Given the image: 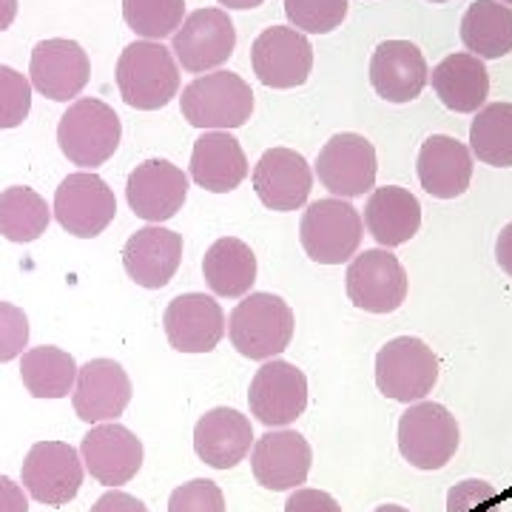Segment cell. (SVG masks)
<instances>
[{
	"label": "cell",
	"mask_w": 512,
	"mask_h": 512,
	"mask_svg": "<svg viewBox=\"0 0 512 512\" xmlns=\"http://www.w3.org/2000/svg\"><path fill=\"white\" fill-rule=\"evenodd\" d=\"M180 106L188 126L202 131H231L251 120L254 92L239 74L217 69L191 80L183 89Z\"/></svg>",
	"instance_id": "obj_4"
},
{
	"label": "cell",
	"mask_w": 512,
	"mask_h": 512,
	"mask_svg": "<svg viewBox=\"0 0 512 512\" xmlns=\"http://www.w3.org/2000/svg\"><path fill=\"white\" fill-rule=\"evenodd\" d=\"M92 63L77 40L52 37L40 40L29 60L32 89L55 103H69L89 86Z\"/></svg>",
	"instance_id": "obj_17"
},
{
	"label": "cell",
	"mask_w": 512,
	"mask_h": 512,
	"mask_svg": "<svg viewBox=\"0 0 512 512\" xmlns=\"http://www.w3.org/2000/svg\"><path fill=\"white\" fill-rule=\"evenodd\" d=\"M168 512H225V495L211 478H194L168 498Z\"/></svg>",
	"instance_id": "obj_37"
},
{
	"label": "cell",
	"mask_w": 512,
	"mask_h": 512,
	"mask_svg": "<svg viewBox=\"0 0 512 512\" xmlns=\"http://www.w3.org/2000/svg\"><path fill=\"white\" fill-rule=\"evenodd\" d=\"M362 222L370 237L390 251L419 234L421 205L416 194H410L402 185H384L370 194Z\"/></svg>",
	"instance_id": "obj_27"
},
{
	"label": "cell",
	"mask_w": 512,
	"mask_h": 512,
	"mask_svg": "<svg viewBox=\"0 0 512 512\" xmlns=\"http://www.w3.org/2000/svg\"><path fill=\"white\" fill-rule=\"evenodd\" d=\"M365 237L362 214L348 200L330 197L308 205L299 225V242L305 254L319 265H342L359 254Z\"/></svg>",
	"instance_id": "obj_6"
},
{
	"label": "cell",
	"mask_w": 512,
	"mask_h": 512,
	"mask_svg": "<svg viewBox=\"0 0 512 512\" xmlns=\"http://www.w3.org/2000/svg\"><path fill=\"white\" fill-rule=\"evenodd\" d=\"M470 151L484 165L512 168V103H490L476 111Z\"/></svg>",
	"instance_id": "obj_33"
},
{
	"label": "cell",
	"mask_w": 512,
	"mask_h": 512,
	"mask_svg": "<svg viewBox=\"0 0 512 512\" xmlns=\"http://www.w3.org/2000/svg\"><path fill=\"white\" fill-rule=\"evenodd\" d=\"M77 362L72 353L40 345L20 356V379L35 399H66L77 382Z\"/></svg>",
	"instance_id": "obj_31"
},
{
	"label": "cell",
	"mask_w": 512,
	"mask_h": 512,
	"mask_svg": "<svg viewBox=\"0 0 512 512\" xmlns=\"http://www.w3.org/2000/svg\"><path fill=\"white\" fill-rule=\"evenodd\" d=\"M163 328L177 353H211L222 342L228 322L214 296L183 293L165 308Z\"/></svg>",
	"instance_id": "obj_20"
},
{
	"label": "cell",
	"mask_w": 512,
	"mask_h": 512,
	"mask_svg": "<svg viewBox=\"0 0 512 512\" xmlns=\"http://www.w3.org/2000/svg\"><path fill=\"white\" fill-rule=\"evenodd\" d=\"M254 441L251 419L234 407H214L194 427V453L214 470H234L251 456Z\"/></svg>",
	"instance_id": "obj_24"
},
{
	"label": "cell",
	"mask_w": 512,
	"mask_h": 512,
	"mask_svg": "<svg viewBox=\"0 0 512 512\" xmlns=\"http://www.w3.org/2000/svg\"><path fill=\"white\" fill-rule=\"evenodd\" d=\"M495 259L501 265V271L512 276V222L501 228V234L495 239Z\"/></svg>",
	"instance_id": "obj_43"
},
{
	"label": "cell",
	"mask_w": 512,
	"mask_h": 512,
	"mask_svg": "<svg viewBox=\"0 0 512 512\" xmlns=\"http://www.w3.org/2000/svg\"><path fill=\"white\" fill-rule=\"evenodd\" d=\"M126 197L128 208L140 220L163 225L177 217V211H183L188 200V174L168 160H146L131 171Z\"/></svg>",
	"instance_id": "obj_18"
},
{
	"label": "cell",
	"mask_w": 512,
	"mask_h": 512,
	"mask_svg": "<svg viewBox=\"0 0 512 512\" xmlns=\"http://www.w3.org/2000/svg\"><path fill=\"white\" fill-rule=\"evenodd\" d=\"M183 265V237L163 225H146L123 245V268L131 282L148 291L165 288Z\"/></svg>",
	"instance_id": "obj_22"
},
{
	"label": "cell",
	"mask_w": 512,
	"mask_h": 512,
	"mask_svg": "<svg viewBox=\"0 0 512 512\" xmlns=\"http://www.w3.org/2000/svg\"><path fill=\"white\" fill-rule=\"evenodd\" d=\"M265 0H220V6L225 9H239V12H245V9H256V6H262Z\"/></svg>",
	"instance_id": "obj_45"
},
{
	"label": "cell",
	"mask_w": 512,
	"mask_h": 512,
	"mask_svg": "<svg viewBox=\"0 0 512 512\" xmlns=\"http://www.w3.org/2000/svg\"><path fill=\"white\" fill-rule=\"evenodd\" d=\"M498 3H504V6H510L512 9V0H498Z\"/></svg>",
	"instance_id": "obj_47"
},
{
	"label": "cell",
	"mask_w": 512,
	"mask_h": 512,
	"mask_svg": "<svg viewBox=\"0 0 512 512\" xmlns=\"http://www.w3.org/2000/svg\"><path fill=\"white\" fill-rule=\"evenodd\" d=\"M291 305L274 293H248L242 296L231 319L228 336L231 345L251 362H271L279 353H285L293 339Z\"/></svg>",
	"instance_id": "obj_2"
},
{
	"label": "cell",
	"mask_w": 512,
	"mask_h": 512,
	"mask_svg": "<svg viewBox=\"0 0 512 512\" xmlns=\"http://www.w3.org/2000/svg\"><path fill=\"white\" fill-rule=\"evenodd\" d=\"M285 512H342V507L330 493L299 487V490H291V495H288Z\"/></svg>",
	"instance_id": "obj_40"
},
{
	"label": "cell",
	"mask_w": 512,
	"mask_h": 512,
	"mask_svg": "<svg viewBox=\"0 0 512 512\" xmlns=\"http://www.w3.org/2000/svg\"><path fill=\"white\" fill-rule=\"evenodd\" d=\"M120 140H123V123L117 111L97 97L74 100L57 126V146L63 157L89 171L109 163L114 151L120 148Z\"/></svg>",
	"instance_id": "obj_3"
},
{
	"label": "cell",
	"mask_w": 512,
	"mask_h": 512,
	"mask_svg": "<svg viewBox=\"0 0 512 512\" xmlns=\"http://www.w3.org/2000/svg\"><path fill=\"white\" fill-rule=\"evenodd\" d=\"M117 89L131 109H165L180 94V63L160 40H134L117 60Z\"/></svg>",
	"instance_id": "obj_1"
},
{
	"label": "cell",
	"mask_w": 512,
	"mask_h": 512,
	"mask_svg": "<svg viewBox=\"0 0 512 512\" xmlns=\"http://www.w3.org/2000/svg\"><path fill=\"white\" fill-rule=\"evenodd\" d=\"M430 80L427 60L410 40H384L370 57V86L387 103L416 100Z\"/></svg>",
	"instance_id": "obj_23"
},
{
	"label": "cell",
	"mask_w": 512,
	"mask_h": 512,
	"mask_svg": "<svg viewBox=\"0 0 512 512\" xmlns=\"http://www.w3.org/2000/svg\"><path fill=\"white\" fill-rule=\"evenodd\" d=\"M447 512H501V498L490 481L464 478L447 493Z\"/></svg>",
	"instance_id": "obj_38"
},
{
	"label": "cell",
	"mask_w": 512,
	"mask_h": 512,
	"mask_svg": "<svg viewBox=\"0 0 512 512\" xmlns=\"http://www.w3.org/2000/svg\"><path fill=\"white\" fill-rule=\"evenodd\" d=\"M18 18V0H0V32H6Z\"/></svg>",
	"instance_id": "obj_44"
},
{
	"label": "cell",
	"mask_w": 512,
	"mask_h": 512,
	"mask_svg": "<svg viewBox=\"0 0 512 512\" xmlns=\"http://www.w3.org/2000/svg\"><path fill=\"white\" fill-rule=\"evenodd\" d=\"M202 276L208 288L222 299L248 296L256 282V256L248 242L237 237L217 239L202 259Z\"/></svg>",
	"instance_id": "obj_29"
},
{
	"label": "cell",
	"mask_w": 512,
	"mask_h": 512,
	"mask_svg": "<svg viewBox=\"0 0 512 512\" xmlns=\"http://www.w3.org/2000/svg\"><path fill=\"white\" fill-rule=\"evenodd\" d=\"M0 512H29V493L9 476H0Z\"/></svg>",
	"instance_id": "obj_42"
},
{
	"label": "cell",
	"mask_w": 512,
	"mask_h": 512,
	"mask_svg": "<svg viewBox=\"0 0 512 512\" xmlns=\"http://www.w3.org/2000/svg\"><path fill=\"white\" fill-rule=\"evenodd\" d=\"M123 20L140 40L171 37L185 20V0H123Z\"/></svg>",
	"instance_id": "obj_34"
},
{
	"label": "cell",
	"mask_w": 512,
	"mask_h": 512,
	"mask_svg": "<svg viewBox=\"0 0 512 512\" xmlns=\"http://www.w3.org/2000/svg\"><path fill=\"white\" fill-rule=\"evenodd\" d=\"M313 171L333 197L339 200L365 197L367 191H373L376 174H379L376 148L356 131L333 134L319 151Z\"/></svg>",
	"instance_id": "obj_10"
},
{
	"label": "cell",
	"mask_w": 512,
	"mask_h": 512,
	"mask_svg": "<svg viewBox=\"0 0 512 512\" xmlns=\"http://www.w3.org/2000/svg\"><path fill=\"white\" fill-rule=\"evenodd\" d=\"M348 299L367 313L399 311L407 299V271L387 248L356 254L345 274Z\"/></svg>",
	"instance_id": "obj_13"
},
{
	"label": "cell",
	"mask_w": 512,
	"mask_h": 512,
	"mask_svg": "<svg viewBox=\"0 0 512 512\" xmlns=\"http://www.w3.org/2000/svg\"><path fill=\"white\" fill-rule=\"evenodd\" d=\"M461 444L456 416L439 402L407 404L399 419V453L416 470H444Z\"/></svg>",
	"instance_id": "obj_5"
},
{
	"label": "cell",
	"mask_w": 512,
	"mask_h": 512,
	"mask_svg": "<svg viewBox=\"0 0 512 512\" xmlns=\"http://www.w3.org/2000/svg\"><path fill=\"white\" fill-rule=\"evenodd\" d=\"M131 379L120 362L114 359H92L77 370L72 390V404L77 419L86 424L117 421L131 404Z\"/></svg>",
	"instance_id": "obj_19"
},
{
	"label": "cell",
	"mask_w": 512,
	"mask_h": 512,
	"mask_svg": "<svg viewBox=\"0 0 512 512\" xmlns=\"http://www.w3.org/2000/svg\"><path fill=\"white\" fill-rule=\"evenodd\" d=\"M373 512H410L407 507H399V504H382V507H376Z\"/></svg>",
	"instance_id": "obj_46"
},
{
	"label": "cell",
	"mask_w": 512,
	"mask_h": 512,
	"mask_svg": "<svg viewBox=\"0 0 512 512\" xmlns=\"http://www.w3.org/2000/svg\"><path fill=\"white\" fill-rule=\"evenodd\" d=\"M248 177V157L231 131H205L191 151V180L202 191L231 194Z\"/></svg>",
	"instance_id": "obj_26"
},
{
	"label": "cell",
	"mask_w": 512,
	"mask_h": 512,
	"mask_svg": "<svg viewBox=\"0 0 512 512\" xmlns=\"http://www.w3.org/2000/svg\"><path fill=\"white\" fill-rule=\"evenodd\" d=\"M49 222H52V208L35 188L12 185L0 194V237L26 245L43 237Z\"/></svg>",
	"instance_id": "obj_32"
},
{
	"label": "cell",
	"mask_w": 512,
	"mask_h": 512,
	"mask_svg": "<svg viewBox=\"0 0 512 512\" xmlns=\"http://www.w3.org/2000/svg\"><path fill=\"white\" fill-rule=\"evenodd\" d=\"M439 384V359L427 342L416 336L390 339L376 353V387L379 393L402 404H416Z\"/></svg>",
	"instance_id": "obj_7"
},
{
	"label": "cell",
	"mask_w": 512,
	"mask_h": 512,
	"mask_svg": "<svg viewBox=\"0 0 512 512\" xmlns=\"http://www.w3.org/2000/svg\"><path fill=\"white\" fill-rule=\"evenodd\" d=\"M55 220L77 239L100 237L117 217V197L94 171L69 174L55 191Z\"/></svg>",
	"instance_id": "obj_11"
},
{
	"label": "cell",
	"mask_w": 512,
	"mask_h": 512,
	"mask_svg": "<svg viewBox=\"0 0 512 512\" xmlns=\"http://www.w3.org/2000/svg\"><path fill=\"white\" fill-rule=\"evenodd\" d=\"M348 0H285V15L302 35H330L348 18Z\"/></svg>",
	"instance_id": "obj_35"
},
{
	"label": "cell",
	"mask_w": 512,
	"mask_h": 512,
	"mask_svg": "<svg viewBox=\"0 0 512 512\" xmlns=\"http://www.w3.org/2000/svg\"><path fill=\"white\" fill-rule=\"evenodd\" d=\"M421 188L436 200H456L473 183V151L456 137L433 134L421 143L419 163Z\"/></svg>",
	"instance_id": "obj_25"
},
{
	"label": "cell",
	"mask_w": 512,
	"mask_h": 512,
	"mask_svg": "<svg viewBox=\"0 0 512 512\" xmlns=\"http://www.w3.org/2000/svg\"><path fill=\"white\" fill-rule=\"evenodd\" d=\"M251 66L259 83L268 89L305 86L313 72L311 40L293 26H271L254 40Z\"/></svg>",
	"instance_id": "obj_14"
},
{
	"label": "cell",
	"mask_w": 512,
	"mask_h": 512,
	"mask_svg": "<svg viewBox=\"0 0 512 512\" xmlns=\"http://www.w3.org/2000/svg\"><path fill=\"white\" fill-rule=\"evenodd\" d=\"M461 43L481 60H501L512 52V9L498 0H476L461 18Z\"/></svg>",
	"instance_id": "obj_30"
},
{
	"label": "cell",
	"mask_w": 512,
	"mask_h": 512,
	"mask_svg": "<svg viewBox=\"0 0 512 512\" xmlns=\"http://www.w3.org/2000/svg\"><path fill=\"white\" fill-rule=\"evenodd\" d=\"M92 512H148V507L140 498L123 493V490H109L94 501Z\"/></svg>",
	"instance_id": "obj_41"
},
{
	"label": "cell",
	"mask_w": 512,
	"mask_h": 512,
	"mask_svg": "<svg viewBox=\"0 0 512 512\" xmlns=\"http://www.w3.org/2000/svg\"><path fill=\"white\" fill-rule=\"evenodd\" d=\"M29 345V316L12 302H0V362H12Z\"/></svg>",
	"instance_id": "obj_39"
},
{
	"label": "cell",
	"mask_w": 512,
	"mask_h": 512,
	"mask_svg": "<svg viewBox=\"0 0 512 512\" xmlns=\"http://www.w3.org/2000/svg\"><path fill=\"white\" fill-rule=\"evenodd\" d=\"M32 83L12 66H0V128H18L32 111Z\"/></svg>",
	"instance_id": "obj_36"
},
{
	"label": "cell",
	"mask_w": 512,
	"mask_h": 512,
	"mask_svg": "<svg viewBox=\"0 0 512 512\" xmlns=\"http://www.w3.org/2000/svg\"><path fill=\"white\" fill-rule=\"evenodd\" d=\"M237 49V29L225 9H197L171 35V55L191 74L217 72Z\"/></svg>",
	"instance_id": "obj_9"
},
{
	"label": "cell",
	"mask_w": 512,
	"mask_h": 512,
	"mask_svg": "<svg viewBox=\"0 0 512 512\" xmlns=\"http://www.w3.org/2000/svg\"><path fill=\"white\" fill-rule=\"evenodd\" d=\"M427 3H450V0H427Z\"/></svg>",
	"instance_id": "obj_48"
},
{
	"label": "cell",
	"mask_w": 512,
	"mask_h": 512,
	"mask_svg": "<svg viewBox=\"0 0 512 512\" xmlns=\"http://www.w3.org/2000/svg\"><path fill=\"white\" fill-rule=\"evenodd\" d=\"M433 92L456 114H476L490 94V74L484 60L470 52L447 55L430 74Z\"/></svg>",
	"instance_id": "obj_28"
},
{
	"label": "cell",
	"mask_w": 512,
	"mask_h": 512,
	"mask_svg": "<svg viewBox=\"0 0 512 512\" xmlns=\"http://www.w3.org/2000/svg\"><path fill=\"white\" fill-rule=\"evenodd\" d=\"M80 458L94 481L117 490L143 470L146 450L143 441L128 427L117 421H103V424H92V430L83 436Z\"/></svg>",
	"instance_id": "obj_16"
},
{
	"label": "cell",
	"mask_w": 512,
	"mask_h": 512,
	"mask_svg": "<svg viewBox=\"0 0 512 512\" xmlns=\"http://www.w3.org/2000/svg\"><path fill=\"white\" fill-rule=\"evenodd\" d=\"M86 478L83 458L66 441H37L26 453L20 484L35 498L37 504L46 507H63L77 498Z\"/></svg>",
	"instance_id": "obj_8"
},
{
	"label": "cell",
	"mask_w": 512,
	"mask_h": 512,
	"mask_svg": "<svg viewBox=\"0 0 512 512\" xmlns=\"http://www.w3.org/2000/svg\"><path fill=\"white\" fill-rule=\"evenodd\" d=\"M254 191L271 211H296L313 191L311 165L293 148H268L254 165Z\"/></svg>",
	"instance_id": "obj_21"
},
{
	"label": "cell",
	"mask_w": 512,
	"mask_h": 512,
	"mask_svg": "<svg viewBox=\"0 0 512 512\" xmlns=\"http://www.w3.org/2000/svg\"><path fill=\"white\" fill-rule=\"evenodd\" d=\"M248 404H251V416L259 424L271 430L291 427L308 407V379L291 362L282 359L262 362L251 379Z\"/></svg>",
	"instance_id": "obj_12"
},
{
	"label": "cell",
	"mask_w": 512,
	"mask_h": 512,
	"mask_svg": "<svg viewBox=\"0 0 512 512\" xmlns=\"http://www.w3.org/2000/svg\"><path fill=\"white\" fill-rule=\"evenodd\" d=\"M313 467V450L305 436L296 430L279 427L259 436L251 447V470L259 487L271 493L299 490Z\"/></svg>",
	"instance_id": "obj_15"
}]
</instances>
